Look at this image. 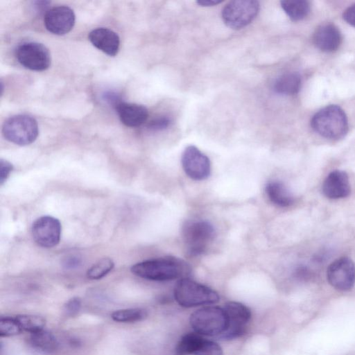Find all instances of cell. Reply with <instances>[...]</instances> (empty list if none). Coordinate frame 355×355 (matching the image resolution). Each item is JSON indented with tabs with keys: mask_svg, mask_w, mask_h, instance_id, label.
Returning a JSON list of instances; mask_svg holds the SVG:
<instances>
[{
	"mask_svg": "<svg viewBox=\"0 0 355 355\" xmlns=\"http://www.w3.org/2000/svg\"><path fill=\"white\" fill-rule=\"evenodd\" d=\"M131 272L135 275L152 281H168L186 278L191 272L190 266L175 257L148 259L133 265Z\"/></svg>",
	"mask_w": 355,
	"mask_h": 355,
	"instance_id": "cell-1",
	"label": "cell"
},
{
	"mask_svg": "<svg viewBox=\"0 0 355 355\" xmlns=\"http://www.w3.org/2000/svg\"><path fill=\"white\" fill-rule=\"evenodd\" d=\"M313 130L320 136L329 139H339L348 130V121L345 112L336 105L326 106L312 117Z\"/></svg>",
	"mask_w": 355,
	"mask_h": 355,
	"instance_id": "cell-2",
	"label": "cell"
},
{
	"mask_svg": "<svg viewBox=\"0 0 355 355\" xmlns=\"http://www.w3.org/2000/svg\"><path fill=\"white\" fill-rule=\"evenodd\" d=\"M174 297L180 306L187 308L214 304L220 298L213 289L188 278L181 279L177 283Z\"/></svg>",
	"mask_w": 355,
	"mask_h": 355,
	"instance_id": "cell-3",
	"label": "cell"
},
{
	"mask_svg": "<svg viewBox=\"0 0 355 355\" xmlns=\"http://www.w3.org/2000/svg\"><path fill=\"white\" fill-rule=\"evenodd\" d=\"M216 235L214 226L204 220H188L182 227V239L189 254L205 252Z\"/></svg>",
	"mask_w": 355,
	"mask_h": 355,
	"instance_id": "cell-4",
	"label": "cell"
},
{
	"mask_svg": "<svg viewBox=\"0 0 355 355\" xmlns=\"http://www.w3.org/2000/svg\"><path fill=\"white\" fill-rule=\"evenodd\" d=\"M189 321L197 334L211 336L222 334L228 325L224 309L214 306H205L194 311Z\"/></svg>",
	"mask_w": 355,
	"mask_h": 355,
	"instance_id": "cell-5",
	"label": "cell"
},
{
	"mask_svg": "<svg viewBox=\"0 0 355 355\" xmlns=\"http://www.w3.org/2000/svg\"><path fill=\"white\" fill-rule=\"evenodd\" d=\"M38 132L36 120L25 114L10 117L4 122L2 128L4 138L19 146L32 144L37 137Z\"/></svg>",
	"mask_w": 355,
	"mask_h": 355,
	"instance_id": "cell-6",
	"label": "cell"
},
{
	"mask_svg": "<svg viewBox=\"0 0 355 355\" xmlns=\"http://www.w3.org/2000/svg\"><path fill=\"white\" fill-rule=\"evenodd\" d=\"M259 3L255 0H234L223 8L224 23L233 29L242 28L251 23L259 12Z\"/></svg>",
	"mask_w": 355,
	"mask_h": 355,
	"instance_id": "cell-7",
	"label": "cell"
},
{
	"mask_svg": "<svg viewBox=\"0 0 355 355\" xmlns=\"http://www.w3.org/2000/svg\"><path fill=\"white\" fill-rule=\"evenodd\" d=\"M16 58L24 67L33 71H44L51 64L48 49L42 44L29 42L20 44L16 49Z\"/></svg>",
	"mask_w": 355,
	"mask_h": 355,
	"instance_id": "cell-8",
	"label": "cell"
},
{
	"mask_svg": "<svg viewBox=\"0 0 355 355\" xmlns=\"http://www.w3.org/2000/svg\"><path fill=\"white\" fill-rule=\"evenodd\" d=\"M62 226L60 220L51 216L38 218L32 225L31 232L35 242L40 246L50 248L60 240Z\"/></svg>",
	"mask_w": 355,
	"mask_h": 355,
	"instance_id": "cell-9",
	"label": "cell"
},
{
	"mask_svg": "<svg viewBox=\"0 0 355 355\" xmlns=\"http://www.w3.org/2000/svg\"><path fill=\"white\" fill-rule=\"evenodd\" d=\"M228 325L221 334L223 339H234L245 332V324L251 318V311L245 305L237 302H228L223 308Z\"/></svg>",
	"mask_w": 355,
	"mask_h": 355,
	"instance_id": "cell-10",
	"label": "cell"
},
{
	"mask_svg": "<svg viewBox=\"0 0 355 355\" xmlns=\"http://www.w3.org/2000/svg\"><path fill=\"white\" fill-rule=\"evenodd\" d=\"M182 165L185 173L194 180H205L211 173L209 159L194 146H189L184 149Z\"/></svg>",
	"mask_w": 355,
	"mask_h": 355,
	"instance_id": "cell-11",
	"label": "cell"
},
{
	"mask_svg": "<svg viewBox=\"0 0 355 355\" xmlns=\"http://www.w3.org/2000/svg\"><path fill=\"white\" fill-rule=\"evenodd\" d=\"M327 277L336 289L348 291L355 284V264L348 257H340L329 266Z\"/></svg>",
	"mask_w": 355,
	"mask_h": 355,
	"instance_id": "cell-12",
	"label": "cell"
},
{
	"mask_svg": "<svg viewBox=\"0 0 355 355\" xmlns=\"http://www.w3.org/2000/svg\"><path fill=\"white\" fill-rule=\"evenodd\" d=\"M75 24V14L68 6L53 7L46 12L44 25L53 34L64 35L69 33Z\"/></svg>",
	"mask_w": 355,
	"mask_h": 355,
	"instance_id": "cell-13",
	"label": "cell"
},
{
	"mask_svg": "<svg viewBox=\"0 0 355 355\" xmlns=\"http://www.w3.org/2000/svg\"><path fill=\"white\" fill-rule=\"evenodd\" d=\"M341 41L342 36L338 28L331 23L320 25L313 35V42L315 46L324 52L337 50Z\"/></svg>",
	"mask_w": 355,
	"mask_h": 355,
	"instance_id": "cell-14",
	"label": "cell"
},
{
	"mask_svg": "<svg viewBox=\"0 0 355 355\" xmlns=\"http://www.w3.org/2000/svg\"><path fill=\"white\" fill-rule=\"evenodd\" d=\"M322 190L323 194L330 199L348 196L351 189L347 174L339 170L331 172L324 180Z\"/></svg>",
	"mask_w": 355,
	"mask_h": 355,
	"instance_id": "cell-15",
	"label": "cell"
},
{
	"mask_svg": "<svg viewBox=\"0 0 355 355\" xmlns=\"http://www.w3.org/2000/svg\"><path fill=\"white\" fill-rule=\"evenodd\" d=\"M89 40L94 46L110 56L116 55L119 50V37L109 28L94 29L89 34Z\"/></svg>",
	"mask_w": 355,
	"mask_h": 355,
	"instance_id": "cell-16",
	"label": "cell"
},
{
	"mask_svg": "<svg viewBox=\"0 0 355 355\" xmlns=\"http://www.w3.org/2000/svg\"><path fill=\"white\" fill-rule=\"evenodd\" d=\"M116 110L121 121L128 127H137L143 124L148 116L146 107L135 103L121 102Z\"/></svg>",
	"mask_w": 355,
	"mask_h": 355,
	"instance_id": "cell-17",
	"label": "cell"
},
{
	"mask_svg": "<svg viewBox=\"0 0 355 355\" xmlns=\"http://www.w3.org/2000/svg\"><path fill=\"white\" fill-rule=\"evenodd\" d=\"M266 193L275 205L286 207L294 202V198L285 184L279 180H272L266 185Z\"/></svg>",
	"mask_w": 355,
	"mask_h": 355,
	"instance_id": "cell-18",
	"label": "cell"
},
{
	"mask_svg": "<svg viewBox=\"0 0 355 355\" xmlns=\"http://www.w3.org/2000/svg\"><path fill=\"white\" fill-rule=\"evenodd\" d=\"M29 343L35 349L46 354L54 353L58 347L55 337L44 329L31 334Z\"/></svg>",
	"mask_w": 355,
	"mask_h": 355,
	"instance_id": "cell-19",
	"label": "cell"
},
{
	"mask_svg": "<svg viewBox=\"0 0 355 355\" xmlns=\"http://www.w3.org/2000/svg\"><path fill=\"white\" fill-rule=\"evenodd\" d=\"M301 87V77L296 72H288L279 76L274 83V91L280 94L293 95Z\"/></svg>",
	"mask_w": 355,
	"mask_h": 355,
	"instance_id": "cell-20",
	"label": "cell"
},
{
	"mask_svg": "<svg viewBox=\"0 0 355 355\" xmlns=\"http://www.w3.org/2000/svg\"><path fill=\"white\" fill-rule=\"evenodd\" d=\"M281 6L293 21L304 19L310 12V3L306 0H283Z\"/></svg>",
	"mask_w": 355,
	"mask_h": 355,
	"instance_id": "cell-21",
	"label": "cell"
},
{
	"mask_svg": "<svg viewBox=\"0 0 355 355\" xmlns=\"http://www.w3.org/2000/svg\"><path fill=\"white\" fill-rule=\"evenodd\" d=\"M203 340L204 338L197 333L187 334L178 343L176 353L178 355H194Z\"/></svg>",
	"mask_w": 355,
	"mask_h": 355,
	"instance_id": "cell-22",
	"label": "cell"
},
{
	"mask_svg": "<svg viewBox=\"0 0 355 355\" xmlns=\"http://www.w3.org/2000/svg\"><path fill=\"white\" fill-rule=\"evenodd\" d=\"M148 315L146 310L139 308L116 310L111 314L117 322H135L144 320Z\"/></svg>",
	"mask_w": 355,
	"mask_h": 355,
	"instance_id": "cell-23",
	"label": "cell"
},
{
	"mask_svg": "<svg viewBox=\"0 0 355 355\" xmlns=\"http://www.w3.org/2000/svg\"><path fill=\"white\" fill-rule=\"evenodd\" d=\"M15 319L20 325L22 331L31 334L44 329L46 324L45 319L39 315L23 314L16 316Z\"/></svg>",
	"mask_w": 355,
	"mask_h": 355,
	"instance_id": "cell-24",
	"label": "cell"
},
{
	"mask_svg": "<svg viewBox=\"0 0 355 355\" xmlns=\"http://www.w3.org/2000/svg\"><path fill=\"white\" fill-rule=\"evenodd\" d=\"M114 261L110 258H103L95 263L87 272L90 279H100L107 275L114 268Z\"/></svg>",
	"mask_w": 355,
	"mask_h": 355,
	"instance_id": "cell-25",
	"label": "cell"
},
{
	"mask_svg": "<svg viewBox=\"0 0 355 355\" xmlns=\"http://www.w3.org/2000/svg\"><path fill=\"white\" fill-rule=\"evenodd\" d=\"M22 329L17 320L8 317L0 320V336L9 337L19 334Z\"/></svg>",
	"mask_w": 355,
	"mask_h": 355,
	"instance_id": "cell-26",
	"label": "cell"
},
{
	"mask_svg": "<svg viewBox=\"0 0 355 355\" xmlns=\"http://www.w3.org/2000/svg\"><path fill=\"white\" fill-rule=\"evenodd\" d=\"M194 355H223V350L218 343L204 339Z\"/></svg>",
	"mask_w": 355,
	"mask_h": 355,
	"instance_id": "cell-27",
	"label": "cell"
},
{
	"mask_svg": "<svg viewBox=\"0 0 355 355\" xmlns=\"http://www.w3.org/2000/svg\"><path fill=\"white\" fill-rule=\"evenodd\" d=\"M81 309V300L74 297L69 300L64 306V311L68 316H75Z\"/></svg>",
	"mask_w": 355,
	"mask_h": 355,
	"instance_id": "cell-28",
	"label": "cell"
},
{
	"mask_svg": "<svg viewBox=\"0 0 355 355\" xmlns=\"http://www.w3.org/2000/svg\"><path fill=\"white\" fill-rule=\"evenodd\" d=\"M171 123V120L168 116H159L150 121L147 127L151 130H162L167 128Z\"/></svg>",
	"mask_w": 355,
	"mask_h": 355,
	"instance_id": "cell-29",
	"label": "cell"
},
{
	"mask_svg": "<svg viewBox=\"0 0 355 355\" xmlns=\"http://www.w3.org/2000/svg\"><path fill=\"white\" fill-rule=\"evenodd\" d=\"M13 169L12 164L7 160H0V184L3 185Z\"/></svg>",
	"mask_w": 355,
	"mask_h": 355,
	"instance_id": "cell-30",
	"label": "cell"
},
{
	"mask_svg": "<svg viewBox=\"0 0 355 355\" xmlns=\"http://www.w3.org/2000/svg\"><path fill=\"white\" fill-rule=\"evenodd\" d=\"M81 264V259L76 255H69L62 261L63 266L67 269H73Z\"/></svg>",
	"mask_w": 355,
	"mask_h": 355,
	"instance_id": "cell-31",
	"label": "cell"
},
{
	"mask_svg": "<svg viewBox=\"0 0 355 355\" xmlns=\"http://www.w3.org/2000/svg\"><path fill=\"white\" fill-rule=\"evenodd\" d=\"M343 17L346 22L355 27V3L344 11Z\"/></svg>",
	"mask_w": 355,
	"mask_h": 355,
	"instance_id": "cell-32",
	"label": "cell"
},
{
	"mask_svg": "<svg viewBox=\"0 0 355 355\" xmlns=\"http://www.w3.org/2000/svg\"><path fill=\"white\" fill-rule=\"evenodd\" d=\"M222 0H200L197 1V3L202 6H211L221 3Z\"/></svg>",
	"mask_w": 355,
	"mask_h": 355,
	"instance_id": "cell-33",
	"label": "cell"
}]
</instances>
